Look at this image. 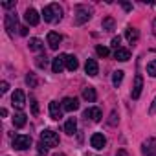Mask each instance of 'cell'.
<instances>
[{"instance_id":"6da1fadb","label":"cell","mask_w":156,"mask_h":156,"mask_svg":"<svg viewBox=\"0 0 156 156\" xmlns=\"http://www.w3.org/2000/svg\"><path fill=\"white\" fill-rule=\"evenodd\" d=\"M42 19L44 22H59L62 19V9L59 4H50L42 9Z\"/></svg>"},{"instance_id":"7a4b0ae2","label":"cell","mask_w":156,"mask_h":156,"mask_svg":"<svg viewBox=\"0 0 156 156\" xmlns=\"http://www.w3.org/2000/svg\"><path fill=\"white\" fill-rule=\"evenodd\" d=\"M41 141L44 145H48V147H57L59 145V134L55 130H51V129H44L41 132Z\"/></svg>"},{"instance_id":"3957f363","label":"cell","mask_w":156,"mask_h":156,"mask_svg":"<svg viewBox=\"0 0 156 156\" xmlns=\"http://www.w3.org/2000/svg\"><path fill=\"white\" fill-rule=\"evenodd\" d=\"M90 17H92V11H90L87 6H77V8H75V24H77V26L88 22Z\"/></svg>"},{"instance_id":"277c9868","label":"cell","mask_w":156,"mask_h":156,"mask_svg":"<svg viewBox=\"0 0 156 156\" xmlns=\"http://www.w3.org/2000/svg\"><path fill=\"white\" fill-rule=\"evenodd\" d=\"M30 145H31V136H28V134H17L13 138V149H17V151H26V149H30Z\"/></svg>"},{"instance_id":"5b68a950","label":"cell","mask_w":156,"mask_h":156,"mask_svg":"<svg viewBox=\"0 0 156 156\" xmlns=\"http://www.w3.org/2000/svg\"><path fill=\"white\" fill-rule=\"evenodd\" d=\"M4 26H6V30H8V33H9L11 37L17 33V30H20V28H19V19H17L15 13H8V15H6Z\"/></svg>"},{"instance_id":"8992f818","label":"cell","mask_w":156,"mask_h":156,"mask_svg":"<svg viewBox=\"0 0 156 156\" xmlns=\"http://www.w3.org/2000/svg\"><path fill=\"white\" fill-rule=\"evenodd\" d=\"M141 90H143V77L138 73V75L134 77V85H132V92H130L132 99H138V98L141 96Z\"/></svg>"},{"instance_id":"52a82bcc","label":"cell","mask_w":156,"mask_h":156,"mask_svg":"<svg viewBox=\"0 0 156 156\" xmlns=\"http://www.w3.org/2000/svg\"><path fill=\"white\" fill-rule=\"evenodd\" d=\"M24 19H26V22H28L30 26H37V24L41 22V17H39V13H37L33 8H28V9H26Z\"/></svg>"},{"instance_id":"ba28073f","label":"cell","mask_w":156,"mask_h":156,"mask_svg":"<svg viewBox=\"0 0 156 156\" xmlns=\"http://www.w3.org/2000/svg\"><path fill=\"white\" fill-rule=\"evenodd\" d=\"M11 103H13V107H17V108H24V105H26V96H24V92H22V90H15L13 96H11Z\"/></svg>"},{"instance_id":"9c48e42d","label":"cell","mask_w":156,"mask_h":156,"mask_svg":"<svg viewBox=\"0 0 156 156\" xmlns=\"http://www.w3.org/2000/svg\"><path fill=\"white\" fill-rule=\"evenodd\" d=\"M143 156H156V138H149L143 143Z\"/></svg>"},{"instance_id":"30bf717a","label":"cell","mask_w":156,"mask_h":156,"mask_svg":"<svg viewBox=\"0 0 156 156\" xmlns=\"http://www.w3.org/2000/svg\"><path fill=\"white\" fill-rule=\"evenodd\" d=\"M85 72H87L90 77H96V75L99 73L98 61H96V59H87V62H85Z\"/></svg>"},{"instance_id":"8fae6325","label":"cell","mask_w":156,"mask_h":156,"mask_svg":"<svg viewBox=\"0 0 156 156\" xmlns=\"http://www.w3.org/2000/svg\"><path fill=\"white\" fill-rule=\"evenodd\" d=\"M62 105L59 103V101H51L50 103V116H51V119H61L62 118Z\"/></svg>"},{"instance_id":"7c38bea8","label":"cell","mask_w":156,"mask_h":156,"mask_svg":"<svg viewBox=\"0 0 156 156\" xmlns=\"http://www.w3.org/2000/svg\"><path fill=\"white\" fill-rule=\"evenodd\" d=\"M90 145L94 147V149H103L105 145H107V138L103 136V134H99V132H96V134H92V138H90Z\"/></svg>"},{"instance_id":"4fadbf2b","label":"cell","mask_w":156,"mask_h":156,"mask_svg":"<svg viewBox=\"0 0 156 156\" xmlns=\"http://www.w3.org/2000/svg\"><path fill=\"white\" fill-rule=\"evenodd\" d=\"M61 105H62V108H64L66 112H73V110L79 108V101H77L75 98H64V99L61 101Z\"/></svg>"},{"instance_id":"5bb4252c","label":"cell","mask_w":156,"mask_h":156,"mask_svg":"<svg viewBox=\"0 0 156 156\" xmlns=\"http://www.w3.org/2000/svg\"><path fill=\"white\" fill-rule=\"evenodd\" d=\"M64 66H66V55H57V57L53 59V62H51L53 73H61Z\"/></svg>"},{"instance_id":"9a60e30c","label":"cell","mask_w":156,"mask_h":156,"mask_svg":"<svg viewBox=\"0 0 156 156\" xmlns=\"http://www.w3.org/2000/svg\"><path fill=\"white\" fill-rule=\"evenodd\" d=\"M85 118L88 119H92V121H99L101 118H103V114H101V108H98V107H90V108H87L85 110Z\"/></svg>"},{"instance_id":"2e32d148","label":"cell","mask_w":156,"mask_h":156,"mask_svg":"<svg viewBox=\"0 0 156 156\" xmlns=\"http://www.w3.org/2000/svg\"><path fill=\"white\" fill-rule=\"evenodd\" d=\"M61 41H62V37H61L59 33H55V31H50V33H48V46H50L51 50H57L59 44H61Z\"/></svg>"},{"instance_id":"e0dca14e","label":"cell","mask_w":156,"mask_h":156,"mask_svg":"<svg viewBox=\"0 0 156 156\" xmlns=\"http://www.w3.org/2000/svg\"><path fill=\"white\" fill-rule=\"evenodd\" d=\"M114 57H116V61H119V62H127V61L130 59V51H129L127 48H118V50L114 51Z\"/></svg>"},{"instance_id":"ac0fdd59","label":"cell","mask_w":156,"mask_h":156,"mask_svg":"<svg viewBox=\"0 0 156 156\" xmlns=\"http://www.w3.org/2000/svg\"><path fill=\"white\" fill-rule=\"evenodd\" d=\"M125 37H127V41H129L130 44H136V42H138V37H140V33H138V30H136V28H127V30H125Z\"/></svg>"},{"instance_id":"d6986e66","label":"cell","mask_w":156,"mask_h":156,"mask_svg":"<svg viewBox=\"0 0 156 156\" xmlns=\"http://www.w3.org/2000/svg\"><path fill=\"white\" fill-rule=\"evenodd\" d=\"M83 98H85L88 103H94V101L98 99V94H96V90H94L92 87H87V88L83 90Z\"/></svg>"},{"instance_id":"ffe728a7","label":"cell","mask_w":156,"mask_h":156,"mask_svg":"<svg viewBox=\"0 0 156 156\" xmlns=\"http://www.w3.org/2000/svg\"><path fill=\"white\" fill-rule=\"evenodd\" d=\"M75 130H77V121H75V118H70L64 123V132L72 136V134H75Z\"/></svg>"},{"instance_id":"44dd1931","label":"cell","mask_w":156,"mask_h":156,"mask_svg":"<svg viewBox=\"0 0 156 156\" xmlns=\"http://www.w3.org/2000/svg\"><path fill=\"white\" fill-rule=\"evenodd\" d=\"M77 66H79V61H77V57H75V55H66V68H68L70 72H75Z\"/></svg>"},{"instance_id":"7402d4cb","label":"cell","mask_w":156,"mask_h":156,"mask_svg":"<svg viewBox=\"0 0 156 156\" xmlns=\"http://www.w3.org/2000/svg\"><path fill=\"white\" fill-rule=\"evenodd\" d=\"M13 125L19 127V129L24 127V125H26V114H24V112H17V114L13 116Z\"/></svg>"},{"instance_id":"603a6c76","label":"cell","mask_w":156,"mask_h":156,"mask_svg":"<svg viewBox=\"0 0 156 156\" xmlns=\"http://www.w3.org/2000/svg\"><path fill=\"white\" fill-rule=\"evenodd\" d=\"M30 50H33V51H41L42 48H44V44H42V41L41 39H37V37H33V39H30Z\"/></svg>"},{"instance_id":"cb8c5ba5","label":"cell","mask_w":156,"mask_h":156,"mask_svg":"<svg viewBox=\"0 0 156 156\" xmlns=\"http://www.w3.org/2000/svg\"><path fill=\"white\" fill-rule=\"evenodd\" d=\"M101 26H103V30H105V31H114L116 22H114V19H112V17H107V19H103Z\"/></svg>"},{"instance_id":"d4e9b609","label":"cell","mask_w":156,"mask_h":156,"mask_svg":"<svg viewBox=\"0 0 156 156\" xmlns=\"http://www.w3.org/2000/svg\"><path fill=\"white\" fill-rule=\"evenodd\" d=\"M121 83H123V72H121V70H116V72L112 73V85L118 88Z\"/></svg>"},{"instance_id":"484cf974","label":"cell","mask_w":156,"mask_h":156,"mask_svg":"<svg viewBox=\"0 0 156 156\" xmlns=\"http://www.w3.org/2000/svg\"><path fill=\"white\" fill-rule=\"evenodd\" d=\"M147 73H149L151 77H156V61H151V62L147 64Z\"/></svg>"},{"instance_id":"4316f807","label":"cell","mask_w":156,"mask_h":156,"mask_svg":"<svg viewBox=\"0 0 156 156\" xmlns=\"http://www.w3.org/2000/svg\"><path fill=\"white\" fill-rule=\"evenodd\" d=\"M26 83L33 88V87H37V77H35V73H28L26 75Z\"/></svg>"},{"instance_id":"83f0119b","label":"cell","mask_w":156,"mask_h":156,"mask_svg":"<svg viewBox=\"0 0 156 156\" xmlns=\"http://www.w3.org/2000/svg\"><path fill=\"white\" fill-rule=\"evenodd\" d=\"M96 53H98L99 57H108V53H110V51H108V48H107V46H98V48H96Z\"/></svg>"},{"instance_id":"f1b7e54d","label":"cell","mask_w":156,"mask_h":156,"mask_svg":"<svg viewBox=\"0 0 156 156\" xmlns=\"http://www.w3.org/2000/svg\"><path fill=\"white\" fill-rule=\"evenodd\" d=\"M118 121H119V118H118V110H112L110 112V118H108V125H118Z\"/></svg>"},{"instance_id":"f546056e","label":"cell","mask_w":156,"mask_h":156,"mask_svg":"<svg viewBox=\"0 0 156 156\" xmlns=\"http://www.w3.org/2000/svg\"><path fill=\"white\" fill-rule=\"evenodd\" d=\"M37 149H39V154H41V156H46V154H48V145H44L42 141L39 143V147H37Z\"/></svg>"},{"instance_id":"4dcf8cb0","label":"cell","mask_w":156,"mask_h":156,"mask_svg":"<svg viewBox=\"0 0 156 156\" xmlns=\"http://www.w3.org/2000/svg\"><path fill=\"white\" fill-rule=\"evenodd\" d=\"M37 66L39 68H46V64H48V61H46V57H37Z\"/></svg>"},{"instance_id":"1f68e13d","label":"cell","mask_w":156,"mask_h":156,"mask_svg":"<svg viewBox=\"0 0 156 156\" xmlns=\"http://www.w3.org/2000/svg\"><path fill=\"white\" fill-rule=\"evenodd\" d=\"M110 44H112V48H116V50H118V48H121V46H119V44H121V37H119V35H118V37H114Z\"/></svg>"},{"instance_id":"d6a6232c","label":"cell","mask_w":156,"mask_h":156,"mask_svg":"<svg viewBox=\"0 0 156 156\" xmlns=\"http://www.w3.org/2000/svg\"><path fill=\"white\" fill-rule=\"evenodd\" d=\"M8 88H9V85H8L6 81L0 83V92H2V94H6V92H8Z\"/></svg>"},{"instance_id":"836d02e7","label":"cell","mask_w":156,"mask_h":156,"mask_svg":"<svg viewBox=\"0 0 156 156\" xmlns=\"http://www.w3.org/2000/svg\"><path fill=\"white\" fill-rule=\"evenodd\" d=\"M31 107H33V114H39V107H37V101L31 98Z\"/></svg>"},{"instance_id":"e575fe53","label":"cell","mask_w":156,"mask_h":156,"mask_svg":"<svg viewBox=\"0 0 156 156\" xmlns=\"http://www.w3.org/2000/svg\"><path fill=\"white\" fill-rule=\"evenodd\" d=\"M149 112H151V114H156V98H154V101H152V105H151Z\"/></svg>"},{"instance_id":"d590c367","label":"cell","mask_w":156,"mask_h":156,"mask_svg":"<svg viewBox=\"0 0 156 156\" xmlns=\"http://www.w3.org/2000/svg\"><path fill=\"white\" fill-rule=\"evenodd\" d=\"M2 8H6V9H9V8H15V2H4V4H2Z\"/></svg>"},{"instance_id":"8d00e7d4","label":"cell","mask_w":156,"mask_h":156,"mask_svg":"<svg viewBox=\"0 0 156 156\" xmlns=\"http://www.w3.org/2000/svg\"><path fill=\"white\" fill-rule=\"evenodd\" d=\"M116 156H129V152H127L125 149H119V151L116 152Z\"/></svg>"},{"instance_id":"74e56055","label":"cell","mask_w":156,"mask_h":156,"mask_svg":"<svg viewBox=\"0 0 156 156\" xmlns=\"http://www.w3.org/2000/svg\"><path fill=\"white\" fill-rule=\"evenodd\" d=\"M20 35H28V28L26 26H20Z\"/></svg>"},{"instance_id":"f35d334b","label":"cell","mask_w":156,"mask_h":156,"mask_svg":"<svg viewBox=\"0 0 156 156\" xmlns=\"http://www.w3.org/2000/svg\"><path fill=\"white\" fill-rule=\"evenodd\" d=\"M123 8H125V9H127V11H130V9H132V6H130V4H127V2H125V4H123Z\"/></svg>"},{"instance_id":"ab89813d","label":"cell","mask_w":156,"mask_h":156,"mask_svg":"<svg viewBox=\"0 0 156 156\" xmlns=\"http://www.w3.org/2000/svg\"><path fill=\"white\" fill-rule=\"evenodd\" d=\"M53 156H66V154H62V152H57V154H53Z\"/></svg>"},{"instance_id":"60d3db41","label":"cell","mask_w":156,"mask_h":156,"mask_svg":"<svg viewBox=\"0 0 156 156\" xmlns=\"http://www.w3.org/2000/svg\"><path fill=\"white\" fill-rule=\"evenodd\" d=\"M154 33H156V20H154Z\"/></svg>"}]
</instances>
